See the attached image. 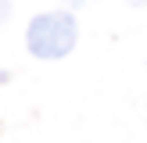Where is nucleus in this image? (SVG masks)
I'll list each match as a JSON object with an SVG mask.
<instances>
[{
    "mask_svg": "<svg viewBox=\"0 0 147 143\" xmlns=\"http://www.w3.org/2000/svg\"><path fill=\"white\" fill-rule=\"evenodd\" d=\"M126 4H133V7H147V0H126Z\"/></svg>",
    "mask_w": 147,
    "mask_h": 143,
    "instance_id": "nucleus-4",
    "label": "nucleus"
},
{
    "mask_svg": "<svg viewBox=\"0 0 147 143\" xmlns=\"http://www.w3.org/2000/svg\"><path fill=\"white\" fill-rule=\"evenodd\" d=\"M11 18V0H0V25Z\"/></svg>",
    "mask_w": 147,
    "mask_h": 143,
    "instance_id": "nucleus-2",
    "label": "nucleus"
},
{
    "mask_svg": "<svg viewBox=\"0 0 147 143\" xmlns=\"http://www.w3.org/2000/svg\"><path fill=\"white\" fill-rule=\"evenodd\" d=\"M79 43V18L68 7H50V11L32 14L25 29V47L40 61H61Z\"/></svg>",
    "mask_w": 147,
    "mask_h": 143,
    "instance_id": "nucleus-1",
    "label": "nucleus"
},
{
    "mask_svg": "<svg viewBox=\"0 0 147 143\" xmlns=\"http://www.w3.org/2000/svg\"><path fill=\"white\" fill-rule=\"evenodd\" d=\"M61 4L68 7V11H79V7H86V4H90V0H61Z\"/></svg>",
    "mask_w": 147,
    "mask_h": 143,
    "instance_id": "nucleus-3",
    "label": "nucleus"
}]
</instances>
